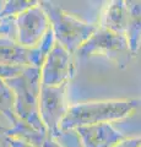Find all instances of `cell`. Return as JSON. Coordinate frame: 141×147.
Instances as JSON below:
<instances>
[{
	"mask_svg": "<svg viewBox=\"0 0 141 147\" xmlns=\"http://www.w3.org/2000/svg\"><path fill=\"white\" fill-rule=\"evenodd\" d=\"M0 113L7 117L12 124L17 120L13 113V94L1 77H0Z\"/></svg>",
	"mask_w": 141,
	"mask_h": 147,
	"instance_id": "9a60e30c",
	"label": "cell"
},
{
	"mask_svg": "<svg viewBox=\"0 0 141 147\" xmlns=\"http://www.w3.org/2000/svg\"><path fill=\"white\" fill-rule=\"evenodd\" d=\"M5 134L10 137H13V139L25 141L34 147H60L47 132L37 131L36 129L31 127L19 119L12 124V126Z\"/></svg>",
	"mask_w": 141,
	"mask_h": 147,
	"instance_id": "8fae6325",
	"label": "cell"
},
{
	"mask_svg": "<svg viewBox=\"0 0 141 147\" xmlns=\"http://www.w3.org/2000/svg\"><path fill=\"white\" fill-rule=\"evenodd\" d=\"M39 4L47 13L55 42L70 54H75L97 30V25L88 24L74 15H70L52 1H39Z\"/></svg>",
	"mask_w": 141,
	"mask_h": 147,
	"instance_id": "3957f363",
	"label": "cell"
},
{
	"mask_svg": "<svg viewBox=\"0 0 141 147\" xmlns=\"http://www.w3.org/2000/svg\"><path fill=\"white\" fill-rule=\"evenodd\" d=\"M0 147H11L10 137L5 132H0Z\"/></svg>",
	"mask_w": 141,
	"mask_h": 147,
	"instance_id": "ffe728a7",
	"label": "cell"
},
{
	"mask_svg": "<svg viewBox=\"0 0 141 147\" xmlns=\"http://www.w3.org/2000/svg\"><path fill=\"white\" fill-rule=\"evenodd\" d=\"M76 54H79L81 58L103 55L123 65H125L131 57L125 36L113 33L111 31L99 28L98 26L94 33L77 49Z\"/></svg>",
	"mask_w": 141,
	"mask_h": 147,
	"instance_id": "5b68a950",
	"label": "cell"
},
{
	"mask_svg": "<svg viewBox=\"0 0 141 147\" xmlns=\"http://www.w3.org/2000/svg\"><path fill=\"white\" fill-rule=\"evenodd\" d=\"M16 42L25 48H34L43 38L51 25L43 7L38 1L37 5L15 17Z\"/></svg>",
	"mask_w": 141,
	"mask_h": 147,
	"instance_id": "8992f818",
	"label": "cell"
},
{
	"mask_svg": "<svg viewBox=\"0 0 141 147\" xmlns=\"http://www.w3.org/2000/svg\"><path fill=\"white\" fill-rule=\"evenodd\" d=\"M126 5L130 12V21L125 32V38L130 55L136 57L140 48V1H126Z\"/></svg>",
	"mask_w": 141,
	"mask_h": 147,
	"instance_id": "7c38bea8",
	"label": "cell"
},
{
	"mask_svg": "<svg viewBox=\"0 0 141 147\" xmlns=\"http://www.w3.org/2000/svg\"><path fill=\"white\" fill-rule=\"evenodd\" d=\"M74 76L72 54L57 43L47 55L40 66V85L45 87H58L69 84Z\"/></svg>",
	"mask_w": 141,
	"mask_h": 147,
	"instance_id": "52a82bcc",
	"label": "cell"
},
{
	"mask_svg": "<svg viewBox=\"0 0 141 147\" xmlns=\"http://www.w3.org/2000/svg\"><path fill=\"white\" fill-rule=\"evenodd\" d=\"M140 100L111 99L70 105L60 123V130H70L103 123H118L129 118L139 108Z\"/></svg>",
	"mask_w": 141,
	"mask_h": 147,
	"instance_id": "6da1fadb",
	"label": "cell"
},
{
	"mask_svg": "<svg viewBox=\"0 0 141 147\" xmlns=\"http://www.w3.org/2000/svg\"><path fill=\"white\" fill-rule=\"evenodd\" d=\"M0 38H10L16 40L15 18H6L0 21Z\"/></svg>",
	"mask_w": 141,
	"mask_h": 147,
	"instance_id": "2e32d148",
	"label": "cell"
},
{
	"mask_svg": "<svg viewBox=\"0 0 141 147\" xmlns=\"http://www.w3.org/2000/svg\"><path fill=\"white\" fill-rule=\"evenodd\" d=\"M130 21V12L126 1L124 0H114L108 3L102 15L99 16L98 27L107 31H111L113 33L125 36L126 28H128Z\"/></svg>",
	"mask_w": 141,
	"mask_h": 147,
	"instance_id": "9c48e42d",
	"label": "cell"
},
{
	"mask_svg": "<svg viewBox=\"0 0 141 147\" xmlns=\"http://www.w3.org/2000/svg\"><path fill=\"white\" fill-rule=\"evenodd\" d=\"M11 126H12V121L7 117L0 113V132H6Z\"/></svg>",
	"mask_w": 141,
	"mask_h": 147,
	"instance_id": "d6986e66",
	"label": "cell"
},
{
	"mask_svg": "<svg viewBox=\"0 0 141 147\" xmlns=\"http://www.w3.org/2000/svg\"><path fill=\"white\" fill-rule=\"evenodd\" d=\"M24 67H17V66H0V77L1 79H9L17 75Z\"/></svg>",
	"mask_w": 141,
	"mask_h": 147,
	"instance_id": "e0dca14e",
	"label": "cell"
},
{
	"mask_svg": "<svg viewBox=\"0 0 141 147\" xmlns=\"http://www.w3.org/2000/svg\"><path fill=\"white\" fill-rule=\"evenodd\" d=\"M67 86L64 84L58 87H45L40 85L39 92V118L48 135L55 141L60 135V123L69 109Z\"/></svg>",
	"mask_w": 141,
	"mask_h": 147,
	"instance_id": "277c9868",
	"label": "cell"
},
{
	"mask_svg": "<svg viewBox=\"0 0 141 147\" xmlns=\"http://www.w3.org/2000/svg\"><path fill=\"white\" fill-rule=\"evenodd\" d=\"M55 44V37L53 34V31L49 28L40 42L36 45L34 48H31V59H30V66L32 67H38L43 65V63L47 58V55L52 50V48Z\"/></svg>",
	"mask_w": 141,
	"mask_h": 147,
	"instance_id": "4fadbf2b",
	"label": "cell"
},
{
	"mask_svg": "<svg viewBox=\"0 0 141 147\" xmlns=\"http://www.w3.org/2000/svg\"><path fill=\"white\" fill-rule=\"evenodd\" d=\"M31 48H25L16 40L0 38V66H30Z\"/></svg>",
	"mask_w": 141,
	"mask_h": 147,
	"instance_id": "30bf717a",
	"label": "cell"
},
{
	"mask_svg": "<svg viewBox=\"0 0 141 147\" xmlns=\"http://www.w3.org/2000/svg\"><path fill=\"white\" fill-rule=\"evenodd\" d=\"M13 94V113L19 120L40 132H47L39 118L40 69L25 66L17 75L4 79ZM48 134V132H47Z\"/></svg>",
	"mask_w": 141,
	"mask_h": 147,
	"instance_id": "7a4b0ae2",
	"label": "cell"
},
{
	"mask_svg": "<svg viewBox=\"0 0 141 147\" xmlns=\"http://www.w3.org/2000/svg\"><path fill=\"white\" fill-rule=\"evenodd\" d=\"M113 147H140V136L126 137L125 140L118 142V144Z\"/></svg>",
	"mask_w": 141,
	"mask_h": 147,
	"instance_id": "ac0fdd59",
	"label": "cell"
},
{
	"mask_svg": "<svg viewBox=\"0 0 141 147\" xmlns=\"http://www.w3.org/2000/svg\"><path fill=\"white\" fill-rule=\"evenodd\" d=\"M38 1L37 0H7L4 3V6L0 11V21L6 20V18H15L16 16H19L20 13L24 11L28 10L30 7H32L34 5H37Z\"/></svg>",
	"mask_w": 141,
	"mask_h": 147,
	"instance_id": "5bb4252c",
	"label": "cell"
},
{
	"mask_svg": "<svg viewBox=\"0 0 141 147\" xmlns=\"http://www.w3.org/2000/svg\"><path fill=\"white\" fill-rule=\"evenodd\" d=\"M75 130L80 137L81 147H113L128 137L114 123L81 126Z\"/></svg>",
	"mask_w": 141,
	"mask_h": 147,
	"instance_id": "ba28073f",
	"label": "cell"
}]
</instances>
